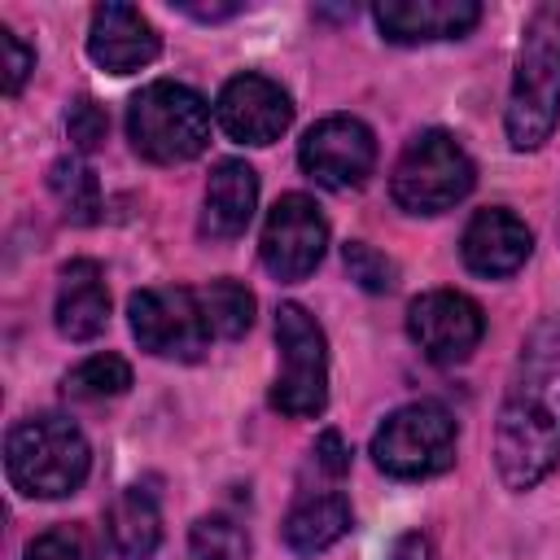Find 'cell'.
Listing matches in <instances>:
<instances>
[{
    "label": "cell",
    "instance_id": "cell-6",
    "mask_svg": "<svg viewBox=\"0 0 560 560\" xmlns=\"http://www.w3.org/2000/svg\"><path fill=\"white\" fill-rule=\"evenodd\" d=\"M276 346L280 372L271 385V407L280 416L306 420L328 407V341L315 315L298 302H280L276 311Z\"/></svg>",
    "mask_w": 560,
    "mask_h": 560
},
{
    "label": "cell",
    "instance_id": "cell-23",
    "mask_svg": "<svg viewBox=\"0 0 560 560\" xmlns=\"http://www.w3.org/2000/svg\"><path fill=\"white\" fill-rule=\"evenodd\" d=\"M188 547L197 560H245L249 556V534L232 521V516H197Z\"/></svg>",
    "mask_w": 560,
    "mask_h": 560
},
{
    "label": "cell",
    "instance_id": "cell-17",
    "mask_svg": "<svg viewBox=\"0 0 560 560\" xmlns=\"http://www.w3.org/2000/svg\"><path fill=\"white\" fill-rule=\"evenodd\" d=\"M57 306H52V319H57V332L66 341H92L105 332L109 324V293H105V276L92 258H74L61 267L57 276Z\"/></svg>",
    "mask_w": 560,
    "mask_h": 560
},
{
    "label": "cell",
    "instance_id": "cell-2",
    "mask_svg": "<svg viewBox=\"0 0 560 560\" xmlns=\"http://www.w3.org/2000/svg\"><path fill=\"white\" fill-rule=\"evenodd\" d=\"M560 122V0L529 9L516 44L503 131L516 153H534Z\"/></svg>",
    "mask_w": 560,
    "mask_h": 560
},
{
    "label": "cell",
    "instance_id": "cell-8",
    "mask_svg": "<svg viewBox=\"0 0 560 560\" xmlns=\"http://www.w3.org/2000/svg\"><path fill=\"white\" fill-rule=\"evenodd\" d=\"M127 315H131V332H136L140 350H149L158 359L192 363L210 346V324H206V311H201V293L188 289V284L140 289V293H131Z\"/></svg>",
    "mask_w": 560,
    "mask_h": 560
},
{
    "label": "cell",
    "instance_id": "cell-7",
    "mask_svg": "<svg viewBox=\"0 0 560 560\" xmlns=\"http://www.w3.org/2000/svg\"><path fill=\"white\" fill-rule=\"evenodd\" d=\"M372 459L398 481L438 477L455 464V420L442 402H407L372 433Z\"/></svg>",
    "mask_w": 560,
    "mask_h": 560
},
{
    "label": "cell",
    "instance_id": "cell-9",
    "mask_svg": "<svg viewBox=\"0 0 560 560\" xmlns=\"http://www.w3.org/2000/svg\"><path fill=\"white\" fill-rule=\"evenodd\" d=\"M407 332L429 363L455 368V363L472 359V350L481 346L486 315L459 289H429L407 306Z\"/></svg>",
    "mask_w": 560,
    "mask_h": 560
},
{
    "label": "cell",
    "instance_id": "cell-12",
    "mask_svg": "<svg viewBox=\"0 0 560 560\" xmlns=\"http://www.w3.org/2000/svg\"><path fill=\"white\" fill-rule=\"evenodd\" d=\"M214 118L241 144H271V140H280L289 131L293 101H289V92L276 79L245 70V74H236V79H228L219 88Z\"/></svg>",
    "mask_w": 560,
    "mask_h": 560
},
{
    "label": "cell",
    "instance_id": "cell-29",
    "mask_svg": "<svg viewBox=\"0 0 560 560\" xmlns=\"http://www.w3.org/2000/svg\"><path fill=\"white\" fill-rule=\"evenodd\" d=\"M179 13H188L197 22H223V18H236L241 4L236 0H228V4H192V0H179Z\"/></svg>",
    "mask_w": 560,
    "mask_h": 560
},
{
    "label": "cell",
    "instance_id": "cell-14",
    "mask_svg": "<svg viewBox=\"0 0 560 560\" xmlns=\"http://www.w3.org/2000/svg\"><path fill=\"white\" fill-rule=\"evenodd\" d=\"M162 52L158 26L131 4H101L88 26V57L109 74H131L153 66Z\"/></svg>",
    "mask_w": 560,
    "mask_h": 560
},
{
    "label": "cell",
    "instance_id": "cell-4",
    "mask_svg": "<svg viewBox=\"0 0 560 560\" xmlns=\"http://www.w3.org/2000/svg\"><path fill=\"white\" fill-rule=\"evenodd\" d=\"M127 140L158 166L192 162L210 144V109L188 83L153 79L127 105Z\"/></svg>",
    "mask_w": 560,
    "mask_h": 560
},
{
    "label": "cell",
    "instance_id": "cell-31",
    "mask_svg": "<svg viewBox=\"0 0 560 560\" xmlns=\"http://www.w3.org/2000/svg\"><path fill=\"white\" fill-rule=\"evenodd\" d=\"M556 236H560V214H556Z\"/></svg>",
    "mask_w": 560,
    "mask_h": 560
},
{
    "label": "cell",
    "instance_id": "cell-13",
    "mask_svg": "<svg viewBox=\"0 0 560 560\" xmlns=\"http://www.w3.org/2000/svg\"><path fill=\"white\" fill-rule=\"evenodd\" d=\"M459 254L472 276L503 280V276L521 271L525 258L534 254V232L508 206H486L468 219V228L459 236Z\"/></svg>",
    "mask_w": 560,
    "mask_h": 560
},
{
    "label": "cell",
    "instance_id": "cell-16",
    "mask_svg": "<svg viewBox=\"0 0 560 560\" xmlns=\"http://www.w3.org/2000/svg\"><path fill=\"white\" fill-rule=\"evenodd\" d=\"M258 206V175L254 166L223 158L210 179H206V197H201V236L210 241H236Z\"/></svg>",
    "mask_w": 560,
    "mask_h": 560
},
{
    "label": "cell",
    "instance_id": "cell-10",
    "mask_svg": "<svg viewBox=\"0 0 560 560\" xmlns=\"http://www.w3.org/2000/svg\"><path fill=\"white\" fill-rule=\"evenodd\" d=\"M298 162L302 171L324 184V188H359L368 184L372 166H376V136L363 118H350V114H328L319 118L302 144H298Z\"/></svg>",
    "mask_w": 560,
    "mask_h": 560
},
{
    "label": "cell",
    "instance_id": "cell-15",
    "mask_svg": "<svg viewBox=\"0 0 560 560\" xmlns=\"http://www.w3.org/2000/svg\"><path fill=\"white\" fill-rule=\"evenodd\" d=\"M372 18L389 44H433V39H464L481 22V4L477 0H381Z\"/></svg>",
    "mask_w": 560,
    "mask_h": 560
},
{
    "label": "cell",
    "instance_id": "cell-20",
    "mask_svg": "<svg viewBox=\"0 0 560 560\" xmlns=\"http://www.w3.org/2000/svg\"><path fill=\"white\" fill-rule=\"evenodd\" d=\"M48 188L61 201L66 219L96 223V214H101V184H96V171L83 158H74V153L70 158H57L48 166Z\"/></svg>",
    "mask_w": 560,
    "mask_h": 560
},
{
    "label": "cell",
    "instance_id": "cell-11",
    "mask_svg": "<svg viewBox=\"0 0 560 560\" xmlns=\"http://www.w3.org/2000/svg\"><path fill=\"white\" fill-rule=\"evenodd\" d=\"M328 249V219L306 192H284L262 223V267L276 280H306Z\"/></svg>",
    "mask_w": 560,
    "mask_h": 560
},
{
    "label": "cell",
    "instance_id": "cell-26",
    "mask_svg": "<svg viewBox=\"0 0 560 560\" xmlns=\"http://www.w3.org/2000/svg\"><path fill=\"white\" fill-rule=\"evenodd\" d=\"M66 131H70V144H74L79 153H92V149L105 140L109 118H105V109H101L92 96H74L70 109H66Z\"/></svg>",
    "mask_w": 560,
    "mask_h": 560
},
{
    "label": "cell",
    "instance_id": "cell-18",
    "mask_svg": "<svg viewBox=\"0 0 560 560\" xmlns=\"http://www.w3.org/2000/svg\"><path fill=\"white\" fill-rule=\"evenodd\" d=\"M350 521H354L350 516V503L337 490L306 494L284 516V542L298 556H319V551H328L332 542H341L350 534Z\"/></svg>",
    "mask_w": 560,
    "mask_h": 560
},
{
    "label": "cell",
    "instance_id": "cell-30",
    "mask_svg": "<svg viewBox=\"0 0 560 560\" xmlns=\"http://www.w3.org/2000/svg\"><path fill=\"white\" fill-rule=\"evenodd\" d=\"M389 560H429V538L424 534H402L389 551Z\"/></svg>",
    "mask_w": 560,
    "mask_h": 560
},
{
    "label": "cell",
    "instance_id": "cell-24",
    "mask_svg": "<svg viewBox=\"0 0 560 560\" xmlns=\"http://www.w3.org/2000/svg\"><path fill=\"white\" fill-rule=\"evenodd\" d=\"M26 560H96V547L79 525H52L26 542Z\"/></svg>",
    "mask_w": 560,
    "mask_h": 560
},
{
    "label": "cell",
    "instance_id": "cell-27",
    "mask_svg": "<svg viewBox=\"0 0 560 560\" xmlns=\"http://www.w3.org/2000/svg\"><path fill=\"white\" fill-rule=\"evenodd\" d=\"M31 70H35V48L22 44L9 26H0V83H4V92L18 96L22 83L31 79Z\"/></svg>",
    "mask_w": 560,
    "mask_h": 560
},
{
    "label": "cell",
    "instance_id": "cell-25",
    "mask_svg": "<svg viewBox=\"0 0 560 560\" xmlns=\"http://www.w3.org/2000/svg\"><path fill=\"white\" fill-rule=\"evenodd\" d=\"M341 258H346V271H350V280H359L368 293H389L394 289V262L381 254V249H372L368 241H350L346 249H341Z\"/></svg>",
    "mask_w": 560,
    "mask_h": 560
},
{
    "label": "cell",
    "instance_id": "cell-1",
    "mask_svg": "<svg viewBox=\"0 0 560 560\" xmlns=\"http://www.w3.org/2000/svg\"><path fill=\"white\" fill-rule=\"evenodd\" d=\"M560 464V311L542 315L512 359L494 411V472L512 494L534 490Z\"/></svg>",
    "mask_w": 560,
    "mask_h": 560
},
{
    "label": "cell",
    "instance_id": "cell-22",
    "mask_svg": "<svg viewBox=\"0 0 560 560\" xmlns=\"http://www.w3.org/2000/svg\"><path fill=\"white\" fill-rule=\"evenodd\" d=\"M61 389H66V398H74V402H105V398H118V394L131 389V363L118 359V354H92V359H83L79 368L66 372Z\"/></svg>",
    "mask_w": 560,
    "mask_h": 560
},
{
    "label": "cell",
    "instance_id": "cell-5",
    "mask_svg": "<svg viewBox=\"0 0 560 560\" xmlns=\"http://www.w3.org/2000/svg\"><path fill=\"white\" fill-rule=\"evenodd\" d=\"M472 184H477V166L468 149L451 131L429 127L416 140H407V149L398 153L389 175V197L407 214H442L459 206L472 192Z\"/></svg>",
    "mask_w": 560,
    "mask_h": 560
},
{
    "label": "cell",
    "instance_id": "cell-19",
    "mask_svg": "<svg viewBox=\"0 0 560 560\" xmlns=\"http://www.w3.org/2000/svg\"><path fill=\"white\" fill-rule=\"evenodd\" d=\"M105 529H109V542L118 556L127 560H149L162 542V512H158V499L144 490V486H127L114 494L109 512H105Z\"/></svg>",
    "mask_w": 560,
    "mask_h": 560
},
{
    "label": "cell",
    "instance_id": "cell-28",
    "mask_svg": "<svg viewBox=\"0 0 560 560\" xmlns=\"http://www.w3.org/2000/svg\"><path fill=\"white\" fill-rule=\"evenodd\" d=\"M315 464L328 472V477H341V472H350V446L341 442V433H324L319 442H315Z\"/></svg>",
    "mask_w": 560,
    "mask_h": 560
},
{
    "label": "cell",
    "instance_id": "cell-3",
    "mask_svg": "<svg viewBox=\"0 0 560 560\" xmlns=\"http://www.w3.org/2000/svg\"><path fill=\"white\" fill-rule=\"evenodd\" d=\"M92 446L70 416H26L4 438V472L26 499H66L88 481Z\"/></svg>",
    "mask_w": 560,
    "mask_h": 560
},
{
    "label": "cell",
    "instance_id": "cell-21",
    "mask_svg": "<svg viewBox=\"0 0 560 560\" xmlns=\"http://www.w3.org/2000/svg\"><path fill=\"white\" fill-rule=\"evenodd\" d=\"M201 293V311H206V324H210V337H223V341H236L249 332L254 324V293L241 284V280H210Z\"/></svg>",
    "mask_w": 560,
    "mask_h": 560
}]
</instances>
